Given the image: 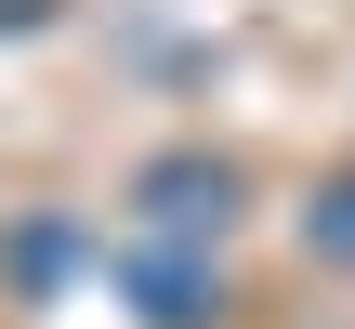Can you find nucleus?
Wrapping results in <instances>:
<instances>
[{"instance_id":"f03ea898","label":"nucleus","mask_w":355,"mask_h":329,"mask_svg":"<svg viewBox=\"0 0 355 329\" xmlns=\"http://www.w3.org/2000/svg\"><path fill=\"white\" fill-rule=\"evenodd\" d=\"M224 198H237L224 158H158V171H145V224H158V237H198V251L224 237Z\"/></svg>"},{"instance_id":"f257e3e1","label":"nucleus","mask_w":355,"mask_h":329,"mask_svg":"<svg viewBox=\"0 0 355 329\" xmlns=\"http://www.w3.org/2000/svg\"><path fill=\"white\" fill-rule=\"evenodd\" d=\"M119 290H132V317H145V329H211V317H224L211 251H198V237H158V224L119 237Z\"/></svg>"},{"instance_id":"7ed1b4c3","label":"nucleus","mask_w":355,"mask_h":329,"mask_svg":"<svg viewBox=\"0 0 355 329\" xmlns=\"http://www.w3.org/2000/svg\"><path fill=\"white\" fill-rule=\"evenodd\" d=\"M303 237H316L329 264H355V171H343V185H316V211H303Z\"/></svg>"}]
</instances>
